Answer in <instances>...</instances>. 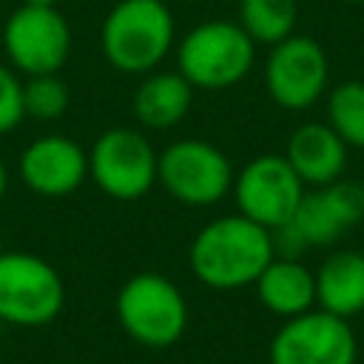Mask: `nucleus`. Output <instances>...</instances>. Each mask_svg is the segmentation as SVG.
<instances>
[{
    "mask_svg": "<svg viewBox=\"0 0 364 364\" xmlns=\"http://www.w3.org/2000/svg\"><path fill=\"white\" fill-rule=\"evenodd\" d=\"M273 259L270 230L242 213L202 225L188 247L191 273L210 290H239L259 279Z\"/></svg>",
    "mask_w": 364,
    "mask_h": 364,
    "instance_id": "nucleus-1",
    "label": "nucleus"
},
{
    "mask_svg": "<svg viewBox=\"0 0 364 364\" xmlns=\"http://www.w3.org/2000/svg\"><path fill=\"white\" fill-rule=\"evenodd\" d=\"M23 119V77L9 63H0V136L14 131Z\"/></svg>",
    "mask_w": 364,
    "mask_h": 364,
    "instance_id": "nucleus-21",
    "label": "nucleus"
},
{
    "mask_svg": "<svg viewBox=\"0 0 364 364\" xmlns=\"http://www.w3.org/2000/svg\"><path fill=\"white\" fill-rule=\"evenodd\" d=\"M71 105L68 82L60 74H34L23 80V111L28 119L54 122Z\"/></svg>",
    "mask_w": 364,
    "mask_h": 364,
    "instance_id": "nucleus-20",
    "label": "nucleus"
},
{
    "mask_svg": "<svg viewBox=\"0 0 364 364\" xmlns=\"http://www.w3.org/2000/svg\"><path fill=\"white\" fill-rule=\"evenodd\" d=\"M316 307L338 318L364 313V253L336 250L316 270Z\"/></svg>",
    "mask_w": 364,
    "mask_h": 364,
    "instance_id": "nucleus-17",
    "label": "nucleus"
},
{
    "mask_svg": "<svg viewBox=\"0 0 364 364\" xmlns=\"http://www.w3.org/2000/svg\"><path fill=\"white\" fill-rule=\"evenodd\" d=\"M6 191H9V168H6L3 159H0V202H3Z\"/></svg>",
    "mask_w": 364,
    "mask_h": 364,
    "instance_id": "nucleus-23",
    "label": "nucleus"
},
{
    "mask_svg": "<svg viewBox=\"0 0 364 364\" xmlns=\"http://www.w3.org/2000/svg\"><path fill=\"white\" fill-rule=\"evenodd\" d=\"M65 304L63 276L51 262L26 250L0 253V321L17 327H43Z\"/></svg>",
    "mask_w": 364,
    "mask_h": 364,
    "instance_id": "nucleus-7",
    "label": "nucleus"
},
{
    "mask_svg": "<svg viewBox=\"0 0 364 364\" xmlns=\"http://www.w3.org/2000/svg\"><path fill=\"white\" fill-rule=\"evenodd\" d=\"M304 182L296 176L284 154H259L242 165L233 176V199L236 213L247 216L250 222L273 230L293 219L301 196Z\"/></svg>",
    "mask_w": 364,
    "mask_h": 364,
    "instance_id": "nucleus-9",
    "label": "nucleus"
},
{
    "mask_svg": "<svg viewBox=\"0 0 364 364\" xmlns=\"http://www.w3.org/2000/svg\"><path fill=\"white\" fill-rule=\"evenodd\" d=\"M233 165L222 148L205 139H176L159 151L156 185L188 208L222 202L233 188Z\"/></svg>",
    "mask_w": 364,
    "mask_h": 364,
    "instance_id": "nucleus-5",
    "label": "nucleus"
},
{
    "mask_svg": "<svg viewBox=\"0 0 364 364\" xmlns=\"http://www.w3.org/2000/svg\"><path fill=\"white\" fill-rule=\"evenodd\" d=\"M327 125L344 139L347 148L364 151V82L347 80L327 94Z\"/></svg>",
    "mask_w": 364,
    "mask_h": 364,
    "instance_id": "nucleus-19",
    "label": "nucleus"
},
{
    "mask_svg": "<svg viewBox=\"0 0 364 364\" xmlns=\"http://www.w3.org/2000/svg\"><path fill=\"white\" fill-rule=\"evenodd\" d=\"M176 46L173 14L165 0H119L100 26V48L122 74H151Z\"/></svg>",
    "mask_w": 364,
    "mask_h": 364,
    "instance_id": "nucleus-2",
    "label": "nucleus"
},
{
    "mask_svg": "<svg viewBox=\"0 0 364 364\" xmlns=\"http://www.w3.org/2000/svg\"><path fill=\"white\" fill-rule=\"evenodd\" d=\"M17 173L31 193L60 199L88 179V151L65 134H46L20 151Z\"/></svg>",
    "mask_w": 364,
    "mask_h": 364,
    "instance_id": "nucleus-12",
    "label": "nucleus"
},
{
    "mask_svg": "<svg viewBox=\"0 0 364 364\" xmlns=\"http://www.w3.org/2000/svg\"><path fill=\"white\" fill-rule=\"evenodd\" d=\"M159 151L131 125L105 128L88 151L91 182L117 202H136L156 185Z\"/></svg>",
    "mask_w": 364,
    "mask_h": 364,
    "instance_id": "nucleus-6",
    "label": "nucleus"
},
{
    "mask_svg": "<svg viewBox=\"0 0 364 364\" xmlns=\"http://www.w3.org/2000/svg\"><path fill=\"white\" fill-rule=\"evenodd\" d=\"M364 219V182L336 179L321 188H307L293 225L301 230L310 247H324L338 242L353 225Z\"/></svg>",
    "mask_w": 364,
    "mask_h": 364,
    "instance_id": "nucleus-13",
    "label": "nucleus"
},
{
    "mask_svg": "<svg viewBox=\"0 0 364 364\" xmlns=\"http://www.w3.org/2000/svg\"><path fill=\"white\" fill-rule=\"evenodd\" d=\"M117 318L136 344L171 347L188 327V301L168 276L142 270L119 287Z\"/></svg>",
    "mask_w": 364,
    "mask_h": 364,
    "instance_id": "nucleus-4",
    "label": "nucleus"
},
{
    "mask_svg": "<svg viewBox=\"0 0 364 364\" xmlns=\"http://www.w3.org/2000/svg\"><path fill=\"white\" fill-rule=\"evenodd\" d=\"M344 3H353V6H364V0H344Z\"/></svg>",
    "mask_w": 364,
    "mask_h": 364,
    "instance_id": "nucleus-25",
    "label": "nucleus"
},
{
    "mask_svg": "<svg viewBox=\"0 0 364 364\" xmlns=\"http://www.w3.org/2000/svg\"><path fill=\"white\" fill-rule=\"evenodd\" d=\"M259 301L279 318H293L316 307V273L301 259H270L253 282Z\"/></svg>",
    "mask_w": 364,
    "mask_h": 364,
    "instance_id": "nucleus-16",
    "label": "nucleus"
},
{
    "mask_svg": "<svg viewBox=\"0 0 364 364\" xmlns=\"http://www.w3.org/2000/svg\"><path fill=\"white\" fill-rule=\"evenodd\" d=\"M270 245H273V256L276 259H301V253L310 247L304 242L301 230L293 225V219L270 230Z\"/></svg>",
    "mask_w": 364,
    "mask_h": 364,
    "instance_id": "nucleus-22",
    "label": "nucleus"
},
{
    "mask_svg": "<svg viewBox=\"0 0 364 364\" xmlns=\"http://www.w3.org/2000/svg\"><path fill=\"white\" fill-rule=\"evenodd\" d=\"M330 80V63L318 40L307 34H290L270 46L264 60V88L279 108L304 111L316 105Z\"/></svg>",
    "mask_w": 364,
    "mask_h": 364,
    "instance_id": "nucleus-10",
    "label": "nucleus"
},
{
    "mask_svg": "<svg viewBox=\"0 0 364 364\" xmlns=\"http://www.w3.org/2000/svg\"><path fill=\"white\" fill-rule=\"evenodd\" d=\"M284 159L304 188H321L341 179L347 168V145L327 122H301L287 139Z\"/></svg>",
    "mask_w": 364,
    "mask_h": 364,
    "instance_id": "nucleus-14",
    "label": "nucleus"
},
{
    "mask_svg": "<svg viewBox=\"0 0 364 364\" xmlns=\"http://www.w3.org/2000/svg\"><path fill=\"white\" fill-rule=\"evenodd\" d=\"M0 324H3V321H0Z\"/></svg>",
    "mask_w": 364,
    "mask_h": 364,
    "instance_id": "nucleus-26",
    "label": "nucleus"
},
{
    "mask_svg": "<svg viewBox=\"0 0 364 364\" xmlns=\"http://www.w3.org/2000/svg\"><path fill=\"white\" fill-rule=\"evenodd\" d=\"M270 364H355L358 341L347 318L327 310H307L284 318L270 338Z\"/></svg>",
    "mask_w": 364,
    "mask_h": 364,
    "instance_id": "nucleus-11",
    "label": "nucleus"
},
{
    "mask_svg": "<svg viewBox=\"0 0 364 364\" xmlns=\"http://www.w3.org/2000/svg\"><path fill=\"white\" fill-rule=\"evenodd\" d=\"M299 3L296 0H239L236 23L259 46H276L296 34Z\"/></svg>",
    "mask_w": 364,
    "mask_h": 364,
    "instance_id": "nucleus-18",
    "label": "nucleus"
},
{
    "mask_svg": "<svg viewBox=\"0 0 364 364\" xmlns=\"http://www.w3.org/2000/svg\"><path fill=\"white\" fill-rule=\"evenodd\" d=\"M256 60V43L236 20L196 23L176 43V71L193 91H225L242 82Z\"/></svg>",
    "mask_w": 364,
    "mask_h": 364,
    "instance_id": "nucleus-3",
    "label": "nucleus"
},
{
    "mask_svg": "<svg viewBox=\"0 0 364 364\" xmlns=\"http://www.w3.org/2000/svg\"><path fill=\"white\" fill-rule=\"evenodd\" d=\"M193 102V85L179 71H151L131 97L136 122L148 131H168L179 125Z\"/></svg>",
    "mask_w": 364,
    "mask_h": 364,
    "instance_id": "nucleus-15",
    "label": "nucleus"
},
{
    "mask_svg": "<svg viewBox=\"0 0 364 364\" xmlns=\"http://www.w3.org/2000/svg\"><path fill=\"white\" fill-rule=\"evenodd\" d=\"M3 51L20 77L60 74L71 54V26L57 6H17L3 23Z\"/></svg>",
    "mask_w": 364,
    "mask_h": 364,
    "instance_id": "nucleus-8",
    "label": "nucleus"
},
{
    "mask_svg": "<svg viewBox=\"0 0 364 364\" xmlns=\"http://www.w3.org/2000/svg\"><path fill=\"white\" fill-rule=\"evenodd\" d=\"M23 6H57L60 0H20Z\"/></svg>",
    "mask_w": 364,
    "mask_h": 364,
    "instance_id": "nucleus-24",
    "label": "nucleus"
}]
</instances>
